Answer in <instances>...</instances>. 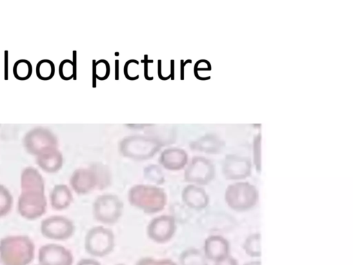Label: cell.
Listing matches in <instances>:
<instances>
[{"label": "cell", "instance_id": "44dd1931", "mask_svg": "<svg viewBox=\"0 0 353 265\" xmlns=\"http://www.w3.org/2000/svg\"><path fill=\"white\" fill-rule=\"evenodd\" d=\"M179 265H208L203 252L195 247L184 249L179 257Z\"/></svg>", "mask_w": 353, "mask_h": 265}, {"label": "cell", "instance_id": "2e32d148", "mask_svg": "<svg viewBox=\"0 0 353 265\" xmlns=\"http://www.w3.org/2000/svg\"><path fill=\"white\" fill-rule=\"evenodd\" d=\"M159 165L169 171H179L188 163L187 152L181 148L172 147L164 149L158 159Z\"/></svg>", "mask_w": 353, "mask_h": 265}, {"label": "cell", "instance_id": "ac0fdd59", "mask_svg": "<svg viewBox=\"0 0 353 265\" xmlns=\"http://www.w3.org/2000/svg\"><path fill=\"white\" fill-rule=\"evenodd\" d=\"M36 164L45 173H56L63 166V155L58 148L50 149L36 156Z\"/></svg>", "mask_w": 353, "mask_h": 265}, {"label": "cell", "instance_id": "ba28073f", "mask_svg": "<svg viewBox=\"0 0 353 265\" xmlns=\"http://www.w3.org/2000/svg\"><path fill=\"white\" fill-rule=\"evenodd\" d=\"M58 139L47 128L38 126L28 131L23 138L27 153L35 157L50 149L58 148Z\"/></svg>", "mask_w": 353, "mask_h": 265}, {"label": "cell", "instance_id": "7c38bea8", "mask_svg": "<svg viewBox=\"0 0 353 265\" xmlns=\"http://www.w3.org/2000/svg\"><path fill=\"white\" fill-rule=\"evenodd\" d=\"M38 262L39 265H73L74 256L64 246L50 243L39 249Z\"/></svg>", "mask_w": 353, "mask_h": 265}, {"label": "cell", "instance_id": "9a60e30c", "mask_svg": "<svg viewBox=\"0 0 353 265\" xmlns=\"http://www.w3.org/2000/svg\"><path fill=\"white\" fill-rule=\"evenodd\" d=\"M229 242L219 235H211L204 241L203 254L208 260L214 262L220 261L230 255Z\"/></svg>", "mask_w": 353, "mask_h": 265}, {"label": "cell", "instance_id": "6da1fadb", "mask_svg": "<svg viewBox=\"0 0 353 265\" xmlns=\"http://www.w3.org/2000/svg\"><path fill=\"white\" fill-rule=\"evenodd\" d=\"M127 197L130 206L148 215L161 212L168 204L165 189L154 184H134L128 189Z\"/></svg>", "mask_w": 353, "mask_h": 265}, {"label": "cell", "instance_id": "277c9868", "mask_svg": "<svg viewBox=\"0 0 353 265\" xmlns=\"http://www.w3.org/2000/svg\"><path fill=\"white\" fill-rule=\"evenodd\" d=\"M124 204L116 194L104 193L98 195L92 206V214L94 220L103 225H114L122 217Z\"/></svg>", "mask_w": 353, "mask_h": 265}, {"label": "cell", "instance_id": "4fadbf2b", "mask_svg": "<svg viewBox=\"0 0 353 265\" xmlns=\"http://www.w3.org/2000/svg\"><path fill=\"white\" fill-rule=\"evenodd\" d=\"M70 188L78 195H85L97 189L96 174L89 166L75 169L69 179Z\"/></svg>", "mask_w": 353, "mask_h": 265}, {"label": "cell", "instance_id": "30bf717a", "mask_svg": "<svg viewBox=\"0 0 353 265\" xmlns=\"http://www.w3.org/2000/svg\"><path fill=\"white\" fill-rule=\"evenodd\" d=\"M41 235L48 239L65 241L72 237L75 225L72 220L63 215H52L43 219L40 224Z\"/></svg>", "mask_w": 353, "mask_h": 265}, {"label": "cell", "instance_id": "d4e9b609", "mask_svg": "<svg viewBox=\"0 0 353 265\" xmlns=\"http://www.w3.org/2000/svg\"><path fill=\"white\" fill-rule=\"evenodd\" d=\"M12 72L15 79L19 81L27 80L32 74V63L28 59H18L14 63Z\"/></svg>", "mask_w": 353, "mask_h": 265}, {"label": "cell", "instance_id": "7402d4cb", "mask_svg": "<svg viewBox=\"0 0 353 265\" xmlns=\"http://www.w3.org/2000/svg\"><path fill=\"white\" fill-rule=\"evenodd\" d=\"M190 146L194 150L206 153H216L219 151L221 143L216 137L205 136L192 142Z\"/></svg>", "mask_w": 353, "mask_h": 265}, {"label": "cell", "instance_id": "836d02e7", "mask_svg": "<svg viewBox=\"0 0 353 265\" xmlns=\"http://www.w3.org/2000/svg\"><path fill=\"white\" fill-rule=\"evenodd\" d=\"M76 265H102L101 262L94 258H82Z\"/></svg>", "mask_w": 353, "mask_h": 265}, {"label": "cell", "instance_id": "83f0119b", "mask_svg": "<svg viewBox=\"0 0 353 265\" xmlns=\"http://www.w3.org/2000/svg\"><path fill=\"white\" fill-rule=\"evenodd\" d=\"M143 176L145 179L154 185H161L164 183V175L160 167L157 165L150 164L143 170Z\"/></svg>", "mask_w": 353, "mask_h": 265}, {"label": "cell", "instance_id": "4dcf8cb0", "mask_svg": "<svg viewBox=\"0 0 353 265\" xmlns=\"http://www.w3.org/2000/svg\"><path fill=\"white\" fill-rule=\"evenodd\" d=\"M135 265H178L175 262L168 258L155 259L152 257H143L139 259Z\"/></svg>", "mask_w": 353, "mask_h": 265}, {"label": "cell", "instance_id": "cb8c5ba5", "mask_svg": "<svg viewBox=\"0 0 353 265\" xmlns=\"http://www.w3.org/2000/svg\"><path fill=\"white\" fill-rule=\"evenodd\" d=\"M243 248L245 253L252 257L261 255V236L259 233L249 235L245 240Z\"/></svg>", "mask_w": 353, "mask_h": 265}, {"label": "cell", "instance_id": "5b68a950", "mask_svg": "<svg viewBox=\"0 0 353 265\" xmlns=\"http://www.w3.org/2000/svg\"><path fill=\"white\" fill-rule=\"evenodd\" d=\"M259 192L253 184L248 181H237L228 186L224 199L226 204L235 211L248 210L259 201Z\"/></svg>", "mask_w": 353, "mask_h": 265}, {"label": "cell", "instance_id": "e0dca14e", "mask_svg": "<svg viewBox=\"0 0 353 265\" xmlns=\"http://www.w3.org/2000/svg\"><path fill=\"white\" fill-rule=\"evenodd\" d=\"M182 202L189 208L200 210L205 208L210 202V197L205 190L201 186L188 184L181 191Z\"/></svg>", "mask_w": 353, "mask_h": 265}, {"label": "cell", "instance_id": "e575fe53", "mask_svg": "<svg viewBox=\"0 0 353 265\" xmlns=\"http://www.w3.org/2000/svg\"><path fill=\"white\" fill-rule=\"evenodd\" d=\"M244 265H261V262L260 261H251L245 263Z\"/></svg>", "mask_w": 353, "mask_h": 265}, {"label": "cell", "instance_id": "4316f807", "mask_svg": "<svg viewBox=\"0 0 353 265\" xmlns=\"http://www.w3.org/2000/svg\"><path fill=\"white\" fill-rule=\"evenodd\" d=\"M14 199L11 192L0 184V218L6 216L12 208Z\"/></svg>", "mask_w": 353, "mask_h": 265}, {"label": "cell", "instance_id": "8992f818", "mask_svg": "<svg viewBox=\"0 0 353 265\" xmlns=\"http://www.w3.org/2000/svg\"><path fill=\"white\" fill-rule=\"evenodd\" d=\"M114 246V233L112 229L104 226H93L85 235V251L92 257L107 256L113 251Z\"/></svg>", "mask_w": 353, "mask_h": 265}, {"label": "cell", "instance_id": "8d00e7d4", "mask_svg": "<svg viewBox=\"0 0 353 265\" xmlns=\"http://www.w3.org/2000/svg\"><path fill=\"white\" fill-rule=\"evenodd\" d=\"M39 265V264H38Z\"/></svg>", "mask_w": 353, "mask_h": 265}, {"label": "cell", "instance_id": "f1b7e54d", "mask_svg": "<svg viewBox=\"0 0 353 265\" xmlns=\"http://www.w3.org/2000/svg\"><path fill=\"white\" fill-rule=\"evenodd\" d=\"M60 77L65 81L70 80L75 75V64L70 59H63L59 66Z\"/></svg>", "mask_w": 353, "mask_h": 265}, {"label": "cell", "instance_id": "484cf974", "mask_svg": "<svg viewBox=\"0 0 353 265\" xmlns=\"http://www.w3.org/2000/svg\"><path fill=\"white\" fill-rule=\"evenodd\" d=\"M37 77L42 81L51 79L55 74V66L52 61L43 59L38 61L35 68Z\"/></svg>", "mask_w": 353, "mask_h": 265}, {"label": "cell", "instance_id": "1f68e13d", "mask_svg": "<svg viewBox=\"0 0 353 265\" xmlns=\"http://www.w3.org/2000/svg\"><path fill=\"white\" fill-rule=\"evenodd\" d=\"M139 65V62L137 60H129L125 64L124 68L130 69V72L128 74L125 75L126 78L128 79H137L139 78V75L138 72L137 66Z\"/></svg>", "mask_w": 353, "mask_h": 265}, {"label": "cell", "instance_id": "5bb4252c", "mask_svg": "<svg viewBox=\"0 0 353 265\" xmlns=\"http://www.w3.org/2000/svg\"><path fill=\"white\" fill-rule=\"evenodd\" d=\"M222 173L226 179H243L250 176L252 164L250 161L245 157L228 155L223 161Z\"/></svg>", "mask_w": 353, "mask_h": 265}, {"label": "cell", "instance_id": "8fae6325", "mask_svg": "<svg viewBox=\"0 0 353 265\" xmlns=\"http://www.w3.org/2000/svg\"><path fill=\"white\" fill-rule=\"evenodd\" d=\"M176 231V221L172 215H160L152 218L146 228L148 237L162 244L170 242Z\"/></svg>", "mask_w": 353, "mask_h": 265}, {"label": "cell", "instance_id": "9c48e42d", "mask_svg": "<svg viewBox=\"0 0 353 265\" xmlns=\"http://www.w3.org/2000/svg\"><path fill=\"white\" fill-rule=\"evenodd\" d=\"M215 176L214 164L208 159L195 156L184 168L183 179L186 183L197 186L210 184Z\"/></svg>", "mask_w": 353, "mask_h": 265}, {"label": "cell", "instance_id": "7a4b0ae2", "mask_svg": "<svg viewBox=\"0 0 353 265\" xmlns=\"http://www.w3.org/2000/svg\"><path fill=\"white\" fill-rule=\"evenodd\" d=\"M35 246L27 235H9L0 240L2 265H29L34 257Z\"/></svg>", "mask_w": 353, "mask_h": 265}, {"label": "cell", "instance_id": "d6a6232c", "mask_svg": "<svg viewBox=\"0 0 353 265\" xmlns=\"http://www.w3.org/2000/svg\"><path fill=\"white\" fill-rule=\"evenodd\" d=\"M214 265H239V264L234 257L229 255L220 261L214 262Z\"/></svg>", "mask_w": 353, "mask_h": 265}, {"label": "cell", "instance_id": "ffe728a7", "mask_svg": "<svg viewBox=\"0 0 353 265\" xmlns=\"http://www.w3.org/2000/svg\"><path fill=\"white\" fill-rule=\"evenodd\" d=\"M20 187L21 190L45 191V181L37 168L28 166L21 173Z\"/></svg>", "mask_w": 353, "mask_h": 265}, {"label": "cell", "instance_id": "f546056e", "mask_svg": "<svg viewBox=\"0 0 353 265\" xmlns=\"http://www.w3.org/2000/svg\"><path fill=\"white\" fill-rule=\"evenodd\" d=\"M94 74L100 80L108 78L110 74V66L108 62L104 59L97 61L94 66Z\"/></svg>", "mask_w": 353, "mask_h": 265}, {"label": "cell", "instance_id": "52a82bcc", "mask_svg": "<svg viewBox=\"0 0 353 265\" xmlns=\"http://www.w3.org/2000/svg\"><path fill=\"white\" fill-rule=\"evenodd\" d=\"M45 191L21 190L17 200L19 214L28 220H35L43 215L47 210Z\"/></svg>", "mask_w": 353, "mask_h": 265}, {"label": "cell", "instance_id": "d590c367", "mask_svg": "<svg viewBox=\"0 0 353 265\" xmlns=\"http://www.w3.org/2000/svg\"><path fill=\"white\" fill-rule=\"evenodd\" d=\"M114 265H126V264H121V263H119V264H114Z\"/></svg>", "mask_w": 353, "mask_h": 265}, {"label": "cell", "instance_id": "d6986e66", "mask_svg": "<svg viewBox=\"0 0 353 265\" xmlns=\"http://www.w3.org/2000/svg\"><path fill=\"white\" fill-rule=\"evenodd\" d=\"M49 198L52 208L58 211L69 208L74 199L71 188L63 184L54 186L50 191Z\"/></svg>", "mask_w": 353, "mask_h": 265}, {"label": "cell", "instance_id": "3957f363", "mask_svg": "<svg viewBox=\"0 0 353 265\" xmlns=\"http://www.w3.org/2000/svg\"><path fill=\"white\" fill-rule=\"evenodd\" d=\"M163 146L152 136L130 135L125 137L119 144V150L124 157L134 161L152 158Z\"/></svg>", "mask_w": 353, "mask_h": 265}, {"label": "cell", "instance_id": "603a6c76", "mask_svg": "<svg viewBox=\"0 0 353 265\" xmlns=\"http://www.w3.org/2000/svg\"><path fill=\"white\" fill-rule=\"evenodd\" d=\"M90 166L97 176V189L101 190L110 187L112 181V175L109 167L101 163H94Z\"/></svg>", "mask_w": 353, "mask_h": 265}]
</instances>
